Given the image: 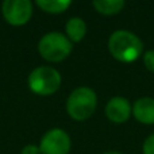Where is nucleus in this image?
Masks as SVG:
<instances>
[{
	"label": "nucleus",
	"mask_w": 154,
	"mask_h": 154,
	"mask_svg": "<svg viewBox=\"0 0 154 154\" xmlns=\"http://www.w3.org/2000/svg\"><path fill=\"white\" fill-rule=\"evenodd\" d=\"M133 115L139 123L154 125V99L141 97L134 103Z\"/></svg>",
	"instance_id": "6e6552de"
},
{
	"label": "nucleus",
	"mask_w": 154,
	"mask_h": 154,
	"mask_svg": "<svg viewBox=\"0 0 154 154\" xmlns=\"http://www.w3.org/2000/svg\"><path fill=\"white\" fill-rule=\"evenodd\" d=\"M38 146L41 154H69L72 142L66 131L54 127L43 134Z\"/></svg>",
	"instance_id": "423d86ee"
},
{
	"label": "nucleus",
	"mask_w": 154,
	"mask_h": 154,
	"mask_svg": "<svg viewBox=\"0 0 154 154\" xmlns=\"http://www.w3.org/2000/svg\"><path fill=\"white\" fill-rule=\"evenodd\" d=\"M87 34V23L82 18L73 16L65 24V35L72 43H79Z\"/></svg>",
	"instance_id": "1a4fd4ad"
},
{
	"label": "nucleus",
	"mask_w": 154,
	"mask_h": 154,
	"mask_svg": "<svg viewBox=\"0 0 154 154\" xmlns=\"http://www.w3.org/2000/svg\"><path fill=\"white\" fill-rule=\"evenodd\" d=\"M92 5L99 14L111 16L119 14L125 8V2L123 0H95Z\"/></svg>",
	"instance_id": "9d476101"
},
{
	"label": "nucleus",
	"mask_w": 154,
	"mask_h": 154,
	"mask_svg": "<svg viewBox=\"0 0 154 154\" xmlns=\"http://www.w3.org/2000/svg\"><path fill=\"white\" fill-rule=\"evenodd\" d=\"M131 114H133V107L127 99L122 96H115L109 99L106 106V116L114 123L127 122Z\"/></svg>",
	"instance_id": "0eeeda50"
},
{
	"label": "nucleus",
	"mask_w": 154,
	"mask_h": 154,
	"mask_svg": "<svg viewBox=\"0 0 154 154\" xmlns=\"http://www.w3.org/2000/svg\"><path fill=\"white\" fill-rule=\"evenodd\" d=\"M20 154H41V150L39 146H37V145H26L22 149Z\"/></svg>",
	"instance_id": "4468645a"
},
{
	"label": "nucleus",
	"mask_w": 154,
	"mask_h": 154,
	"mask_svg": "<svg viewBox=\"0 0 154 154\" xmlns=\"http://www.w3.org/2000/svg\"><path fill=\"white\" fill-rule=\"evenodd\" d=\"M73 43L60 31L46 32L38 42V53L48 62H61L72 53Z\"/></svg>",
	"instance_id": "7ed1b4c3"
},
{
	"label": "nucleus",
	"mask_w": 154,
	"mask_h": 154,
	"mask_svg": "<svg viewBox=\"0 0 154 154\" xmlns=\"http://www.w3.org/2000/svg\"><path fill=\"white\" fill-rule=\"evenodd\" d=\"M142 150H143V154H154V134L146 138V141L143 142Z\"/></svg>",
	"instance_id": "ddd939ff"
},
{
	"label": "nucleus",
	"mask_w": 154,
	"mask_h": 154,
	"mask_svg": "<svg viewBox=\"0 0 154 154\" xmlns=\"http://www.w3.org/2000/svg\"><path fill=\"white\" fill-rule=\"evenodd\" d=\"M108 50L120 62H133L143 54V43L128 30H116L108 38Z\"/></svg>",
	"instance_id": "f257e3e1"
},
{
	"label": "nucleus",
	"mask_w": 154,
	"mask_h": 154,
	"mask_svg": "<svg viewBox=\"0 0 154 154\" xmlns=\"http://www.w3.org/2000/svg\"><path fill=\"white\" fill-rule=\"evenodd\" d=\"M143 64L150 72H154V50H147L143 53Z\"/></svg>",
	"instance_id": "f8f14e48"
},
{
	"label": "nucleus",
	"mask_w": 154,
	"mask_h": 154,
	"mask_svg": "<svg viewBox=\"0 0 154 154\" xmlns=\"http://www.w3.org/2000/svg\"><path fill=\"white\" fill-rule=\"evenodd\" d=\"M97 96L89 87H79L70 92L66 100V112L76 122H84L93 115Z\"/></svg>",
	"instance_id": "f03ea898"
},
{
	"label": "nucleus",
	"mask_w": 154,
	"mask_h": 154,
	"mask_svg": "<svg viewBox=\"0 0 154 154\" xmlns=\"http://www.w3.org/2000/svg\"><path fill=\"white\" fill-rule=\"evenodd\" d=\"M35 4L46 14H53L58 15L62 14L72 5L70 0H37Z\"/></svg>",
	"instance_id": "9b49d317"
},
{
	"label": "nucleus",
	"mask_w": 154,
	"mask_h": 154,
	"mask_svg": "<svg viewBox=\"0 0 154 154\" xmlns=\"http://www.w3.org/2000/svg\"><path fill=\"white\" fill-rule=\"evenodd\" d=\"M104 154H122V153L115 152V150H111V152H107V153H104Z\"/></svg>",
	"instance_id": "2eb2a0df"
},
{
	"label": "nucleus",
	"mask_w": 154,
	"mask_h": 154,
	"mask_svg": "<svg viewBox=\"0 0 154 154\" xmlns=\"http://www.w3.org/2000/svg\"><path fill=\"white\" fill-rule=\"evenodd\" d=\"M61 73L53 66H38L31 70L27 79L30 91L39 96H50L60 89Z\"/></svg>",
	"instance_id": "20e7f679"
},
{
	"label": "nucleus",
	"mask_w": 154,
	"mask_h": 154,
	"mask_svg": "<svg viewBox=\"0 0 154 154\" xmlns=\"http://www.w3.org/2000/svg\"><path fill=\"white\" fill-rule=\"evenodd\" d=\"M2 14L10 26L20 27L32 18L34 5L30 0H5L2 5Z\"/></svg>",
	"instance_id": "39448f33"
}]
</instances>
